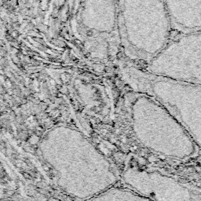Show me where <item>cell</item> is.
I'll return each instance as SVG.
<instances>
[{
	"instance_id": "cell-3",
	"label": "cell",
	"mask_w": 201,
	"mask_h": 201,
	"mask_svg": "<svg viewBox=\"0 0 201 201\" xmlns=\"http://www.w3.org/2000/svg\"><path fill=\"white\" fill-rule=\"evenodd\" d=\"M123 75L131 87L163 106L201 147V84L172 80L131 66Z\"/></svg>"
},
{
	"instance_id": "cell-4",
	"label": "cell",
	"mask_w": 201,
	"mask_h": 201,
	"mask_svg": "<svg viewBox=\"0 0 201 201\" xmlns=\"http://www.w3.org/2000/svg\"><path fill=\"white\" fill-rule=\"evenodd\" d=\"M146 69L155 75L201 84V31L170 40Z\"/></svg>"
},
{
	"instance_id": "cell-2",
	"label": "cell",
	"mask_w": 201,
	"mask_h": 201,
	"mask_svg": "<svg viewBox=\"0 0 201 201\" xmlns=\"http://www.w3.org/2000/svg\"><path fill=\"white\" fill-rule=\"evenodd\" d=\"M120 27L127 54L147 63L168 44L172 31L163 0H120Z\"/></svg>"
},
{
	"instance_id": "cell-1",
	"label": "cell",
	"mask_w": 201,
	"mask_h": 201,
	"mask_svg": "<svg viewBox=\"0 0 201 201\" xmlns=\"http://www.w3.org/2000/svg\"><path fill=\"white\" fill-rule=\"evenodd\" d=\"M131 115L136 138L151 152L178 160L197 154L199 147L186 130L153 97L137 92Z\"/></svg>"
},
{
	"instance_id": "cell-7",
	"label": "cell",
	"mask_w": 201,
	"mask_h": 201,
	"mask_svg": "<svg viewBox=\"0 0 201 201\" xmlns=\"http://www.w3.org/2000/svg\"><path fill=\"white\" fill-rule=\"evenodd\" d=\"M97 199H121V200H149L145 196H142L134 190L123 188H112L103 193Z\"/></svg>"
},
{
	"instance_id": "cell-6",
	"label": "cell",
	"mask_w": 201,
	"mask_h": 201,
	"mask_svg": "<svg viewBox=\"0 0 201 201\" xmlns=\"http://www.w3.org/2000/svg\"><path fill=\"white\" fill-rule=\"evenodd\" d=\"M173 31L188 34L201 31V0H163Z\"/></svg>"
},
{
	"instance_id": "cell-5",
	"label": "cell",
	"mask_w": 201,
	"mask_h": 201,
	"mask_svg": "<svg viewBox=\"0 0 201 201\" xmlns=\"http://www.w3.org/2000/svg\"><path fill=\"white\" fill-rule=\"evenodd\" d=\"M125 183L149 200H201V188L182 182L159 171L131 168L123 174Z\"/></svg>"
}]
</instances>
